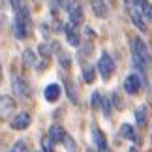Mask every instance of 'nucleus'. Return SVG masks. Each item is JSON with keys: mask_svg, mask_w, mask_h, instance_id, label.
Instances as JSON below:
<instances>
[{"mask_svg": "<svg viewBox=\"0 0 152 152\" xmlns=\"http://www.w3.org/2000/svg\"><path fill=\"white\" fill-rule=\"evenodd\" d=\"M132 64L135 66L139 72H145V68L150 64V55L145 42L141 38H133L132 39Z\"/></svg>", "mask_w": 152, "mask_h": 152, "instance_id": "1", "label": "nucleus"}, {"mask_svg": "<svg viewBox=\"0 0 152 152\" xmlns=\"http://www.w3.org/2000/svg\"><path fill=\"white\" fill-rule=\"evenodd\" d=\"M28 32V10L26 6H21L15 11V21H13V34L17 39H25Z\"/></svg>", "mask_w": 152, "mask_h": 152, "instance_id": "2", "label": "nucleus"}, {"mask_svg": "<svg viewBox=\"0 0 152 152\" xmlns=\"http://www.w3.org/2000/svg\"><path fill=\"white\" fill-rule=\"evenodd\" d=\"M98 72H100V75L103 79H111V75H113L115 62H113V58H111L107 53H103V55L100 56V60H98Z\"/></svg>", "mask_w": 152, "mask_h": 152, "instance_id": "3", "label": "nucleus"}, {"mask_svg": "<svg viewBox=\"0 0 152 152\" xmlns=\"http://www.w3.org/2000/svg\"><path fill=\"white\" fill-rule=\"evenodd\" d=\"M11 88H13V92L19 98H25V100H28V98L32 96L30 86H28V83L23 77H13L11 79Z\"/></svg>", "mask_w": 152, "mask_h": 152, "instance_id": "4", "label": "nucleus"}, {"mask_svg": "<svg viewBox=\"0 0 152 152\" xmlns=\"http://www.w3.org/2000/svg\"><path fill=\"white\" fill-rule=\"evenodd\" d=\"M68 15H69V25L73 26H79L83 23V8L77 0H72L68 4Z\"/></svg>", "mask_w": 152, "mask_h": 152, "instance_id": "5", "label": "nucleus"}, {"mask_svg": "<svg viewBox=\"0 0 152 152\" xmlns=\"http://www.w3.org/2000/svg\"><path fill=\"white\" fill-rule=\"evenodd\" d=\"M15 111V100L11 96H0V120H6Z\"/></svg>", "mask_w": 152, "mask_h": 152, "instance_id": "6", "label": "nucleus"}, {"mask_svg": "<svg viewBox=\"0 0 152 152\" xmlns=\"http://www.w3.org/2000/svg\"><path fill=\"white\" fill-rule=\"evenodd\" d=\"M141 85H143V81L141 77H139L137 73H132V75H128L126 81H124V90L128 92V94H137L139 90H141Z\"/></svg>", "mask_w": 152, "mask_h": 152, "instance_id": "7", "label": "nucleus"}, {"mask_svg": "<svg viewBox=\"0 0 152 152\" xmlns=\"http://www.w3.org/2000/svg\"><path fill=\"white\" fill-rule=\"evenodd\" d=\"M30 115L28 113H19V115H15L13 116V120H11V128L13 130H25V128H28V124H30Z\"/></svg>", "mask_w": 152, "mask_h": 152, "instance_id": "8", "label": "nucleus"}, {"mask_svg": "<svg viewBox=\"0 0 152 152\" xmlns=\"http://www.w3.org/2000/svg\"><path fill=\"white\" fill-rule=\"evenodd\" d=\"M60 85H56V83H53V85H47L45 86V90H43V94H45V100L47 102H56L58 98H60Z\"/></svg>", "mask_w": 152, "mask_h": 152, "instance_id": "9", "label": "nucleus"}, {"mask_svg": "<svg viewBox=\"0 0 152 152\" xmlns=\"http://www.w3.org/2000/svg\"><path fill=\"white\" fill-rule=\"evenodd\" d=\"M64 137H66V132H64V128L58 126V124H53L51 130H49V139H51V141H53V143H62Z\"/></svg>", "mask_w": 152, "mask_h": 152, "instance_id": "10", "label": "nucleus"}, {"mask_svg": "<svg viewBox=\"0 0 152 152\" xmlns=\"http://www.w3.org/2000/svg\"><path fill=\"white\" fill-rule=\"evenodd\" d=\"M66 36H68V42H69V45H73V47H79V43H81V38H79V32H77V28H75L73 25H68V26H66Z\"/></svg>", "mask_w": 152, "mask_h": 152, "instance_id": "11", "label": "nucleus"}, {"mask_svg": "<svg viewBox=\"0 0 152 152\" xmlns=\"http://www.w3.org/2000/svg\"><path fill=\"white\" fill-rule=\"evenodd\" d=\"M132 21H133V25H135L141 32H147V21L143 19V15H141V11L133 8L132 10Z\"/></svg>", "mask_w": 152, "mask_h": 152, "instance_id": "12", "label": "nucleus"}, {"mask_svg": "<svg viewBox=\"0 0 152 152\" xmlns=\"http://www.w3.org/2000/svg\"><path fill=\"white\" fill-rule=\"evenodd\" d=\"M90 4H92V10H94V13L98 17H107L109 10H107V4H105L103 0H92Z\"/></svg>", "mask_w": 152, "mask_h": 152, "instance_id": "13", "label": "nucleus"}, {"mask_svg": "<svg viewBox=\"0 0 152 152\" xmlns=\"http://www.w3.org/2000/svg\"><path fill=\"white\" fill-rule=\"evenodd\" d=\"M92 139H94V143H96V147L98 150L100 148H107V141H105V135L98 130V128H94V132H92Z\"/></svg>", "mask_w": 152, "mask_h": 152, "instance_id": "14", "label": "nucleus"}, {"mask_svg": "<svg viewBox=\"0 0 152 152\" xmlns=\"http://www.w3.org/2000/svg\"><path fill=\"white\" fill-rule=\"evenodd\" d=\"M139 6H141V10H139V11H141L143 19L145 21H152V4L148 2V0H141V4H139Z\"/></svg>", "mask_w": 152, "mask_h": 152, "instance_id": "15", "label": "nucleus"}, {"mask_svg": "<svg viewBox=\"0 0 152 152\" xmlns=\"http://www.w3.org/2000/svg\"><path fill=\"white\" fill-rule=\"evenodd\" d=\"M120 135L130 139V141H137V135H135V132H133V128L130 124H122L120 126Z\"/></svg>", "mask_w": 152, "mask_h": 152, "instance_id": "16", "label": "nucleus"}, {"mask_svg": "<svg viewBox=\"0 0 152 152\" xmlns=\"http://www.w3.org/2000/svg\"><path fill=\"white\" fill-rule=\"evenodd\" d=\"M135 120H137V124L141 126V128L147 126V122H148V115H147V109H145V107H141V109H137V111H135Z\"/></svg>", "mask_w": 152, "mask_h": 152, "instance_id": "17", "label": "nucleus"}, {"mask_svg": "<svg viewBox=\"0 0 152 152\" xmlns=\"http://www.w3.org/2000/svg\"><path fill=\"white\" fill-rule=\"evenodd\" d=\"M94 77H96L94 68H92V66H86V68L83 69V79L86 81V83H94Z\"/></svg>", "mask_w": 152, "mask_h": 152, "instance_id": "18", "label": "nucleus"}, {"mask_svg": "<svg viewBox=\"0 0 152 152\" xmlns=\"http://www.w3.org/2000/svg\"><path fill=\"white\" fill-rule=\"evenodd\" d=\"M23 62H25L26 66H34V64H36V55H34L30 49L25 51V53H23Z\"/></svg>", "mask_w": 152, "mask_h": 152, "instance_id": "19", "label": "nucleus"}, {"mask_svg": "<svg viewBox=\"0 0 152 152\" xmlns=\"http://www.w3.org/2000/svg\"><path fill=\"white\" fill-rule=\"evenodd\" d=\"M42 152H55V145L49 137H43L42 139Z\"/></svg>", "mask_w": 152, "mask_h": 152, "instance_id": "20", "label": "nucleus"}, {"mask_svg": "<svg viewBox=\"0 0 152 152\" xmlns=\"http://www.w3.org/2000/svg\"><path fill=\"white\" fill-rule=\"evenodd\" d=\"M62 143L66 145V150H68V152H75V141L68 135V133H66V137H64V141H62Z\"/></svg>", "mask_w": 152, "mask_h": 152, "instance_id": "21", "label": "nucleus"}, {"mask_svg": "<svg viewBox=\"0 0 152 152\" xmlns=\"http://www.w3.org/2000/svg\"><path fill=\"white\" fill-rule=\"evenodd\" d=\"M68 94H69V100L77 103V90H75L73 83H69V81H68Z\"/></svg>", "mask_w": 152, "mask_h": 152, "instance_id": "22", "label": "nucleus"}, {"mask_svg": "<svg viewBox=\"0 0 152 152\" xmlns=\"http://www.w3.org/2000/svg\"><path fill=\"white\" fill-rule=\"evenodd\" d=\"M11 152H30V150H28V147L23 141H17L13 145V148H11Z\"/></svg>", "mask_w": 152, "mask_h": 152, "instance_id": "23", "label": "nucleus"}, {"mask_svg": "<svg viewBox=\"0 0 152 152\" xmlns=\"http://www.w3.org/2000/svg\"><path fill=\"white\" fill-rule=\"evenodd\" d=\"M58 56H60V64H62V66L64 68H69V56L64 51H60V47H58Z\"/></svg>", "mask_w": 152, "mask_h": 152, "instance_id": "24", "label": "nucleus"}, {"mask_svg": "<svg viewBox=\"0 0 152 152\" xmlns=\"http://www.w3.org/2000/svg\"><path fill=\"white\" fill-rule=\"evenodd\" d=\"M100 109H102L107 116H111V105H109V100H107V98H102V105H100Z\"/></svg>", "mask_w": 152, "mask_h": 152, "instance_id": "25", "label": "nucleus"}, {"mask_svg": "<svg viewBox=\"0 0 152 152\" xmlns=\"http://www.w3.org/2000/svg\"><path fill=\"white\" fill-rule=\"evenodd\" d=\"M100 105H102V94L100 92H94V94H92V107L98 109Z\"/></svg>", "mask_w": 152, "mask_h": 152, "instance_id": "26", "label": "nucleus"}, {"mask_svg": "<svg viewBox=\"0 0 152 152\" xmlns=\"http://www.w3.org/2000/svg\"><path fill=\"white\" fill-rule=\"evenodd\" d=\"M10 4H11V8H13L15 11H17V10H19V8H21V6H23V2H21V0H10Z\"/></svg>", "mask_w": 152, "mask_h": 152, "instance_id": "27", "label": "nucleus"}, {"mask_svg": "<svg viewBox=\"0 0 152 152\" xmlns=\"http://www.w3.org/2000/svg\"><path fill=\"white\" fill-rule=\"evenodd\" d=\"M128 2H132L133 6H137V4H141V0H128Z\"/></svg>", "mask_w": 152, "mask_h": 152, "instance_id": "28", "label": "nucleus"}, {"mask_svg": "<svg viewBox=\"0 0 152 152\" xmlns=\"http://www.w3.org/2000/svg\"><path fill=\"white\" fill-rule=\"evenodd\" d=\"M103 2H105V4H113V0H103Z\"/></svg>", "mask_w": 152, "mask_h": 152, "instance_id": "29", "label": "nucleus"}, {"mask_svg": "<svg viewBox=\"0 0 152 152\" xmlns=\"http://www.w3.org/2000/svg\"><path fill=\"white\" fill-rule=\"evenodd\" d=\"M130 152H137V148H135V147H132V148H130Z\"/></svg>", "mask_w": 152, "mask_h": 152, "instance_id": "30", "label": "nucleus"}, {"mask_svg": "<svg viewBox=\"0 0 152 152\" xmlns=\"http://www.w3.org/2000/svg\"><path fill=\"white\" fill-rule=\"evenodd\" d=\"M0 81H2V66H0Z\"/></svg>", "mask_w": 152, "mask_h": 152, "instance_id": "31", "label": "nucleus"}, {"mask_svg": "<svg viewBox=\"0 0 152 152\" xmlns=\"http://www.w3.org/2000/svg\"><path fill=\"white\" fill-rule=\"evenodd\" d=\"M86 152H94V150H86Z\"/></svg>", "mask_w": 152, "mask_h": 152, "instance_id": "32", "label": "nucleus"}]
</instances>
